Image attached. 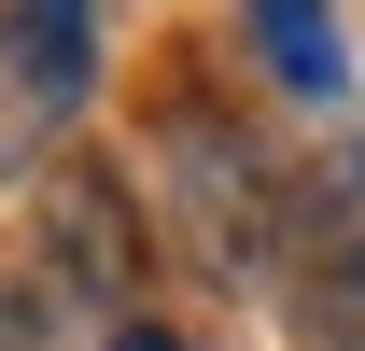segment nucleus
<instances>
[{
    "instance_id": "f257e3e1",
    "label": "nucleus",
    "mask_w": 365,
    "mask_h": 351,
    "mask_svg": "<svg viewBox=\"0 0 365 351\" xmlns=\"http://www.w3.org/2000/svg\"><path fill=\"white\" fill-rule=\"evenodd\" d=\"M155 169H169V225L211 281H281V183L267 155L225 127V113H169L155 127Z\"/></svg>"
},
{
    "instance_id": "f03ea898",
    "label": "nucleus",
    "mask_w": 365,
    "mask_h": 351,
    "mask_svg": "<svg viewBox=\"0 0 365 351\" xmlns=\"http://www.w3.org/2000/svg\"><path fill=\"white\" fill-rule=\"evenodd\" d=\"M281 295L309 351H365V141H323L281 183Z\"/></svg>"
},
{
    "instance_id": "7ed1b4c3",
    "label": "nucleus",
    "mask_w": 365,
    "mask_h": 351,
    "mask_svg": "<svg viewBox=\"0 0 365 351\" xmlns=\"http://www.w3.org/2000/svg\"><path fill=\"white\" fill-rule=\"evenodd\" d=\"M43 281L71 309H113L127 323V295H140V197H127L113 155H56L43 169Z\"/></svg>"
},
{
    "instance_id": "20e7f679",
    "label": "nucleus",
    "mask_w": 365,
    "mask_h": 351,
    "mask_svg": "<svg viewBox=\"0 0 365 351\" xmlns=\"http://www.w3.org/2000/svg\"><path fill=\"white\" fill-rule=\"evenodd\" d=\"M0 71L29 85L43 127H71L98 98V0H14V14H0Z\"/></svg>"
},
{
    "instance_id": "39448f33",
    "label": "nucleus",
    "mask_w": 365,
    "mask_h": 351,
    "mask_svg": "<svg viewBox=\"0 0 365 351\" xmlns=\"http://www.w3.org/2000/svg\"><path fill=\"white\" fill-rule=\"evenodd\" d=\"M239 14H253V56H267L295 98H337V85H351V43H337L323 0H239Z\"/></svg>"
},
{
    "instance_id": "423d86ee",
    "label": "nucleus",
    "mask_w": 365,
    "mask_h": 351,
    "mask_svg": "<svg viewBox=\"0 0 365 351\" xmlns=\"http://www.w3.org/2000/svg\"><path fill=\"white\" fill-rule=\"evenodd\" d=\"M43 309H56V295H29V281H0V351H43Z\"/></svg>"
},
{
    "instance_id": "0eeeda50",
    "label": "nucleus",
    "mask_w": 365,
    "mask_h": 351,
    "mask_svg": "<svg viewBox=\"0 0 365 351\" xmlns=\"http://www.w3.org/2000/svg\"><path fill=\"white\" fill-rule=\"evenodd\" d=\"M98 351H182V337H169V323H113Z\"/></svg>"
}]
</instances>
